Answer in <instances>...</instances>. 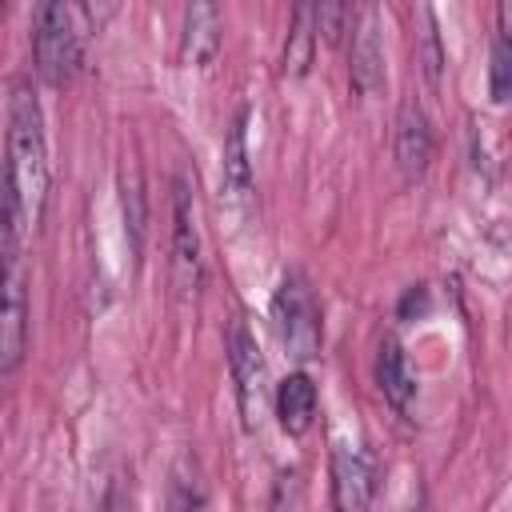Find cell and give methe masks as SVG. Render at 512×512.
<instances>
[{
	"mask_svg": "<svg viewBox=\"0 0 512 512\" xmlns=\"http://www.w3.org/2000/svg\"><path fill=\"white\" fill-rule=\"evenodd\" d=\"M48 204V140L44 112L28 80H16L8 100V148L0 168V228L28 236Z\"/></svg>",
	"mask_w": 512,
	"mask_h": 512,
	"instance_id": "6da1fadb",
	"label": "cell"
},
{
	"mask_svg": "<svg viewBox=\"0 0 512 512\" xmlns=\"http://www.w3.org/2000/svg\"><path fill=\"white\" fill-rule=\"evenodd\" d=\"M28 352V264L24 240L0 232V392L12 384Z\"/></svg>",
	"mask_w": 512,
	"mask_h": 512,
	"instance_id": "7a4b0ae2",
	"label": "cell"
},
{
	"mask_svg": "<svg viewBox=\"0 0 512 512\" xmlns=\"http://www.w3.org/2000/svg\"><path fill=\"white\" fill-rule=\"evenodd\" d=\"M272 320H276V336L284 344V352L296 364H312L320 356L324 344V312L320 300L308 284V276L300 268H288L272 292Z\"/></svg>",
	"mask_w": 512,
	"mask_h": 512,
	"instance_id": "3957f363",
	"label": "cell"
},
{
	"mask_svg": "<svg viewBox=\"0 0 512 512\" xmlns=\"http://www.w3.org/2000/svg\"><path fill=\"white\" fill-rule=\"evenodd\" d=\"M80 40L76 16L68 4H36L32 12V60L36 76L48 88H64L80 68Z\"/></svg>",
	"mask_w": 512,
	"mask_h": 512,
	"instance_id": "277c9868",
	"label": "cell"
},
{
	"mask_svg": "<svg viewBox=\"0 0 512 512\" xmlns=\"http://www.w3.org/2000/svg\"><path fill=\"white\" fill-rule=\"evenodd\" d=\"M224 352H228V372H232V384H236L240 424H244V432H256L260 416H264V404H268V364H264L256 332L244 324V316L228 320Z\"/></svg>",
	"mask_w": 512,
	"mask_h": 512,
	"instance_id": "5b68a950",
	"label": "cell"
},
{
	"mask_svg": "<svg viewBox=\"0 0 512 512\" xmlns=\"http://www.w3.org/2000/svg\"><path fill=\"white\" fill-rule=\"evenodd\" d=\"M200 280H204V260H200L192 184H188L184 172H176L172 176V284L188 300V296H196Z\"/></svg>",
	"mask_w": 512,
	"mask_h": 512,
	"instance_id": "8992f818",
	"label": "cell"
},
{
	"mask_svg": "<svg viewBox=\"0 0 512 512\" xmlns=\"http://www.w3.org/2000/svg\"><path fill=\"white\" fill-rule=\"evenodd\" d=\"M352 48H348V80L352 92L372 100L384 92V24H380V8L364 4L352 8Z\"/></svg>",
	"mask_w": 512,
	"mask_h": 512,
	"instance_id": "52a82bcc",
	"label": "cell"
},
{
	"mask_svg": "<svg viewBox=\"0 0 512 512\" xmlns=\"http://www.w3.org/2000/svg\"><path fill=\"white\" fill-rule=\"evenodd\" d=\"M252 160H248V108H240L228 124L220 152V212L244 220L252 208Z\"/></svg>",
	"mask_w": 512,
	"mask_h": 512,
	"instance_id": "ba28073f",
	"label": "cell"
},
{
	"mask_svg": "<svg viewBox=\"0 0 512 512\" xmlns=\"http://www.w3.org/2000/svg\"><path fill=\"white\" fill-rule=\"evenodd\" d=\"M376 496V460L360 444L332 448V504L336 512H368Z\"/></svg>",
	"mask_w": 512,
	"mask_h": 512,
	"instance_id": "9c48e42d",
	"label": "cell"
},
{
	"mask_svg": "<svg viewBox=\"0 0 512 512\" xmlns=\"http://www.w3.org/2000/svg\"><path fill=\"white\" fill-rule=\"evenodd\" d=\"M396 164L404 172V180H420L432 164V152H436V136H432V124H428V112L416 104V100H404L400 104V116H396Z\"/></svg>",
	"mask_w": 512,
	"mask_h": 512,
	"instance_id": "30bf717a",
	"label": "cell"
},
{
	"mask_svg": "<svg viewBox=\"0 0 512 512\" xmlns=\"http://www.w3.org/2000/svg\"><path fill=\"white\" fill-rule=\"evenodd\" d=\"M220 32H224V12L216 4H188L180 28V64L208 68L220 52Z\"/></svg>",
	"mask_w": 512,
	"mask_h": 512,
	"instance_id": "8fae6325",
	"label": "cell"
},
{
	"mask_svg": "<svg viewBox=\"0 0 512 512\" xmlns=\"http://www.w3.org/2000/svg\"><path fill=\"white\" fill-rule=\"evenodd\" d=\"M272 408H276V420L288 436H304L312 424H316V408H320V396H316V384L308 372H288L276 392H272Z\"/></svg>",
	"mask_w": 512,
	"mask_h": 512,
	"instance_id": "7c38bea8",
	"label": "cell"
},
{
	"mask_svg": "<svg viewBox=\"0 0 512 512\" xmlns=\"http://www.w3.org/2000/svg\"><path fill=\"white\" fill-rule=\"evenodd\" d=\"M376 384L384 392V400L408 416L412 412V400H416V372L408 364V352L396 336H384L380 340V352H376Z\"/></svg>",
	"mask_w": 512,
	"mask_h": 512,
	"instance_id": "4fadbf2b",
	"label": "cell"
},
{
	"mask_svg": "<svg viewBox=\"0 0 512 512\" xmlns=\"http://www.w3.org/2000/svg\"><path fill=\"white\" fill-rule=\"evenodd\" d=\"M204 508H208V484L200 460L192 452H180L168 472V512H204Z\"/></svg>",
	"mask_w": 512,
	"mask_h": 512,
	"instance_id": "5bb4252c",
	"label": "cell"
},
{
	"mask_svg": "<svg viewBox=\"0 0 512 512\" xmlns=\"http://www.w3.org/2000/svg\"><path fill=\"white\" fill-rule=\"evenodd\" d=\"M120 212H124L128 248H132V256H140L144 228H148V196H144V184H140V172L136 168H124L120 172Z\"/></svg>",
	"mask_w": 512,
	"mask_h": 512,
	"instance_id": "9a60e30c",
	"label": "cell"
},
{
	"mask_svg": "<svg viewBox=\"0 0 512 512\" xmlns=\"http://www.w3.org/2000/svg\"><path fill=\"white\" fill-rule=\"evenodd\" d=\"M312 48H316V32H312V8L300 4L292 12V28L284 40V56H280V72L284 76H304L312 68Z\"/></svg>",
	"mask_w": 512,
	"mask_h": 512,
	"instance_id": "2e32d148",
	"label": "cell"
},
{
	"mask_svg": "<svg viewBox=\"0 0 512 512\" xmlns=\"http://www.w3.org/2000/svg\"><path fill=\"white\" fill-rule=\"evenodd\" d=\"M420 16V32H416V60H420V72L424 80L436 88L440 76H444V40H440V24H436V12L428 4L416 8Z\"/></svg>",
	"mask_w": 512,
	"mask_h": 512,
	"instance_id": "e0dca14e",
	"label": "cell"
},
{
	"mask_svg": "<svg viewBox=\"0 0 512 512\" xmlns=\"http://www.w3.org/2000/svg\"><path fill=\"white\" fill-rule=\"evenodd\" d=\"M508 4H500V24H496V36H492V72H488V92H492V104H504L508 92H512V40H508Z\"/></svg>",
	"mask_w": 512,
	"mask_h": 512,
	"instance_id": "ac0fdd59",
	"label": "cell"
},
{
	"mask_svg": "<svg viewBox=\"0 0 512 512\" xmlns=\"http://www.w3.org/2000/svg\"><path fill=\"white\" fill-rule=\"evenodd\" d=\"M348 24H352V8L348 4H316L312 8V32H316V40L324 36L328 44H336L348 32Z\"/></svg>",
	"mask_w": 512,
	"mask_h": 512,
	"instance_id": "d6986e66",
	"label": "cell"
},
{
	"mask_svg": "<svg viewBox=\"0 0 512 512\" xmlns=\"http://www.w3.org/2000/svg\"><path fill=\"white\" fill-rule=\"evenodd\" d=\"M96 512H132V472L128 468H116L104 480V492H100Z\"/></svg>",
	"mask_w": 512,
	"mask_h": 512,
	"instance_id": "ffe728a7",
	"label": "cell"
},
{
	"mask_svg": "<svg viewBox=\"0 0 512 512\" xmlns=\"http://www.w3.org/2000/svg\"><path fill=\"white\" fill-rule=\"evenodd\" d=\"M404 512H428V496H416V500H412Z\"/></svg>",
	"mask_w": 512,
	"mask_h": 512,
	"instance_id": "44dd1931",
	"label": "cell"
}]
</instances>
